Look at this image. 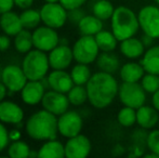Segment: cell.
Wrapping results in <instances>:
<instances>
[{"label":"cell","instance_id":"6da1fadb","mask_svg":"<svg viewBox=\"0 0 159 158\" xmlns=\"http://www.w3.org/2000/svg\"><path fill=\"white\" fill-rule=\"evenodd\" d=\"M86 88L89 104L96 110H105L117 99L119 82L115 75L98 70L92 74Z\"/></svg>","mask_w":159,"mask_h":158},{"label":"cell","instance_id":"7a4b0ae2","mask_svg":"<svg viewBox=\"0 0 159 158\" xmlns=\"http://www.w3.org/2000/svg\"><path fill=\"white\" fill-rule=\"evenodd\" d=\"M25 131L30 139L36 141L57 139L59 134L57 116L44 108L37 111L26 120Z\"/></svg>","mask_w":159,"mask_h":158},{"label":"cell","instance_id":"3957f363","mask_svg":"<svg viewBox=\"0 0 159 158\" xmlns=\"http://www.w3.org/2000/svg\"><path fill=\"white\" fill-rule=\"evenodd\" d=\"M111 30L119 41L136 36L140 30L138 13L126 6L115 8L111 17Z\"/></svg>","mask_w":159,"mask_h":158},{"label":"cell","instance_id":"277c9868","mask_svg":"<svg viewBox=\"0 0 159 158\" xmlns=\"http://www.w3.org/2000/svg\"><path fill=\"white\" fill-rule=\"evenodd\" d=\"M21 66L28 80L43 79L51 68L48 53L38 49H33L24 55Z\"/></svg>","mask_w":159,"mask_h":158},{"label":"cell","instance_id":"5b68a950","mask_svg":"<svg viewBox=\"0 0 159 158\" xmlns=\"http://www.w3.org/2000/svg\"><path fill=\"white\" fill-rule=\"evenodd\" d=\"M71 49L76 63L88 64V65L95 63L101 52L94 36H86V35H81V37L76 40Z\"/></svg>","mask_w":159,"mask_h":158},{"label":"cell","instance_id":"8992f818","mask_svg":"<svg viewBox=\"0 0 159 158\" xmlns=\"http://www.w3.org/2000/svg\"><path fill=\"white\" fill-rule=\"evenodd\" d=\"M117 97L124 106H129L138 110L139 107L146 104L147 93L145 92L140 82L122 81L119 84Z\"/></svg>","mask_w":159,"mask_h":158},{"label":"cell","instance_id":"52a82bcc","mask_svg":"<svg viewBox=\"0 0 159 158\" xmlns=\"http://www.w3.org/2000/svg\"><path fill=\"white\" fill-rule=\"evenodd\" d=\"M43 25L54 29L62 28L68 21V11L60 2H46L40 9Z\"/></svg>","mask_w":159,"mask_h":158},{"label":"cell","instance_id":"ba28073f","mask_svg":"<svg viewBox=\"0 0 159 158\" xmlns=\"http://www.w3.org/2000/svg\"><path fill=\"white\" fill-rule=\"evenodd\" d=\"M138 17L143 34L159 39V6H144L138 12Z\"/></svg>","mask_w":159,"mask_h":158},{"label":"cell","instance_id":"9c48e42d","mask_svg":"<svg viewBox=\"0 0 159 158\" xmlns=\"http://www.w3.org/2000/svg\"><path fill=\"white\" fill-rule=\"evenodd\" d=\"M84 128V118L77 111H66L57 117L59 134L65 139H69L81 133Z\"/></svg>","mask_w":159,"mask_h":158},{"label":"cell","instance_id":"30bf717a","mask_svg":"<svg viewBox=\"0 0 159 158\" xmlns=\"http://www.w3.org/2000/svg\"><path fill=\"white\" fill-rule=\"evenodd\" d=\"M60 38L57 29L47 25L38 26L33 30L34 48L49 53L60 43Z\"/></svg>","mask_w":159,"mask_h":158},{"label":"cell","instance_id":"8fae6325","mask_svg":"<svg viewBox=\"0 0 159 158\" xmlns=\"http://www.w3.org/2000/svg\"><path fill=\"white\" fill-rule=\"evenodd\" d=\"M1 81L8 88L9 92H21L26 82L28 81L22 66L16 64H9L2 68Z\"/></svg>","mask_w":159,"mask_h":158},{"label":"cell","instance_id":"7c38bea8","mask_svg":"<svg viewBox=\"0 0 159 158\" xmlns=\"http://www.w3.org/2000/svg\"><path fill=\"white\" fill-rule=\"evenodd\" d=\"M64 145L66 158H86L92 151L90 139L82 133L67 139Z\"/></svg>","mask_w":159,"mask_h":158},{"label":"cell","instance_id":"4fadbf2b","mask_svg":"<svg viewBox=\"0 0 159 158\" xmlns=\"http://www.w3.org/2000/svg\"><path fill=\"white\" fill-rule=\"evenodd\" d=\"M41 105L42 108L59 117L60 115L64 114L66 111H68L70 103H69L66 93L57 92V91L50 89L44 93L43 99L41 101Z\"/></svg>","mask_w":159,"mask_h":158},{"label":"cell","instance_id":"5bb4252c","mask_svg":"<svg viewBox=\"0 0 159 158\" xmlns=\"http://www.w3.org/2000/svg\"><path fill=\"white\" fill-rule=\"evenodd\" d=\"M49 63L52 70H67L74 60L73 49L68 44L59 43L48 53Z\"/></svg>","mask_w":159,"mask_h":158},{"label":"cell","instance_id":"9a60e30c","mask_svg":"<svg viewBox=\"0 0 159 158\" xmlns=\"http://www.w3.org/2000/svg\"><path fill=\"white\" fill-rule=\"evenodd\" d=\"M46 88L42 80H28L20 92L23 103L30 106L41 103L46 93Z\"/></svg>","mask_w":159,"mask_h":158},{"label":"cell","instance_id":"2e32d148","mask_svg":"<svg viewBox=\"0 0 159 158\" xmlns=\"http://www.w3.org/2000/svg\"><path fill=\"white\" fill-rule=\"evenodd\" d=\"M25 113L17 103L8 100L0 102V121L3 124L19 126L24 120Z\"/></svg>","mask_w":159,"mask_h":158},{"label":"cell","instance_id":"e0dca14e","mask_svg":"<svg viewBox=\"0 0 159 158\" xmlns=\"http://www.w3.org/2000/svg\"><path fill=\"white\" fill-rule=\"evenodd\" d=\"M47 80L50 89L66 94L75 84L70 73L66 72V70H52L47 76Z\"/></svg>","mask_w":159,"mask_h":158},{"label":"cell","instance_id":"ac0fdd59","mask_svg":"<svg viewBox=\"0 0 159 158\" xmlns=\"http://www.w3.org/2000/svg\"><path fill=\"white\" fill-rule=\"evenodd\" d=\"M118 49H119L120 54L128 60L141 59L146 50L141 38H138L135 36L119 41Z\"/></svg>","mask_w":159,"mask_h":158},{"label":"cell","instance_id":"d6986e66","mask_svg":"<svg viewBox=\"0 0 159 158\" xmlns=\"http://www.w3.org/2000/svg\"><path fill=\"white\" fill-rule=\"evenodd\" d=\"M158 121L159 112L153 105L144 104L136 110V124L140 128L149 131L158 127Z\"/></svg>","mask_w":159,"mask_h":158},{"label":"cell","instance_id":"ffe728a7","mask_svg":"<svg viewBox=\"0 0 159 158\" xmlns=\"http://www.w3.org/2000/svg\"><path fill=\"white\" fill-rule=\"evenodd\" d=\"M119 78L124 82H140L145 74V70L140 62L130 60L119 68Z\"/></svg>","mask_w":159,"mask_h":158},{"label":"cell","instance_id":"44dd1931","mask_svg":"<svg viewBox=\"0 0 159 158\" xmlns=\"http://www.w3.org/2000/svg\"><path fill=\"white\" fill-rule=\"evenodd\" d=\"M95 65L98 70L108 74L115 75L119 72V68L121 66V62L115 51L111 52H100L98 59L95 61Z\"/></svg>","mask_w":159,"mask_h":158},{"label":"cell","instance_id":"7402d4cb","mask_svg":"<svg viewBox=\"0 0 159 158\" xmlns=\"http://www.w3.org/2000/svg\"><path fill=\"white\" fill-rule=\"evenodd\" d=\"M0 26L2 32L10 37H14L24 28L20 14L12 10L0 15Z\"/></svg>","mask_w":159,"mask_h":158},{"label":"cell","instance_id":"603a6c76","mask_svg":"<svg viewBox=\"0 0 159 158\" xmlns=\"http://www.w3.org/2000/svg\"><path fill=\"white\" fill-rule=\"evenodd\" d=\"M140 63L144 67L145 73L159 75V44H154L145 50Z\"/></svg>","mask_w":159,"mask_h":158},{"label":"cell","instance_id":"cb8c5ba5","mask_svg":"<svg viewBox=\"0 0 159 158\" xmlns=\"http://www.w3.org/2000/svg\"><path fill=\"white\" fill-rule=\"evenodd\" d=\"M77 26L80 35L95 36L98 33L104 29V22L96 17L94 14H86Z\"/></svg>","mask_w":159,"mask_h":158},{"label":"cell","instance_id":"d4e9b609","mask_svg":"<svg viewBox=\"0 0 159 158\" xmlns=\"http://www.w3.org/2000/svg\"><path fill=\"white\" fill-rule=\"evenodd\" d=\"M65 145L57 139L48 140L38 150V158H64Z\"/></svg>","mask_w":159,"mask_h":158},{"label":"cell","instance_id":"484cf974","mask_svg":"<svg viewBox=\"0 0 159 158\" xmlns=\"http://www.w3.org/2000/svg\"><path fill=\"white\" fill-rule=\"evenodd\" d=\"M101 52H111L119 46V40L116 38L111 30L102 29L94 36Z\"/></svg>","mask_w":159,"mask_h":158},{"label":"cell","instance_id":"4316f807","mask_svg":"<svg viewBox=\"0 0 159 158\" xmlns=\"http://www.w3.org/2000/svg\"><path fill=\"white\" fill-rule=\"evenodd\" d=\"M13 44H14V48L17 52L22 53V54H26L34 48L33 33L30 29L23 28L19 34L14 36Z\"/></svg>","mask_w":159,"mask_h":158},{"label":"cell","instance_id":"83f0119b","mask_svg":"<svg viewBox=\"0 0 159 158\" xmlns=\"http://www.w3.org/2000/svg\"><path fill=\"white\" fill-rule=\"evenodd\" d=\"M70 76L75 84L86 86L87 82L92 76V72H91V68L89 67L88 64L76 63L70 70Z\"/></svg>","mask_w":159,"mask_h":158},{"label":"cell","instance_id":"f1b7e54d","mask_svg":"<svg viewBox=\"0 0 159 158\" xmlns=\"http://www.w3.org/2000/svg\"><path fill=\"white\" fill-rule=\"evenodd\" d=\"M21 17L22 24L23 27L26 29H35L38 26H40L41 23V14H40V10H36V9H25L22 11V13L20 14Z\"/></svg>","mask_w":159,"mask_h":158},{"label":"cell","instance_id":"f546056e","mask_svg":"<svg viewBox=\"0 0 159 158\" xmlns=\"http://www.w3.org/2000/svg\"><path fill=\"white\" fill-rule=\"evenodd\" d=\"M115 11V7L109 0H96L92 6V14L103 22L111 20Z\"/></svg>","mask_w":159,"mask_h":158},{"label":"cell","instance_id":"4dcf8cb0","mask_svg":"<svg viewBox=\"0 0 159 158\" xmlns=\"http://www.w3.org/2000/svg\"><path fill=\"white\" fill-rule=\"evenodd\" d=\"M117 124L122 128H132L136 124V110L135 108L124 106L117 113Z\"/></svg>","mask_w":159,"mask_h":158},{"label":"cell","instance_id":"1f68e13d","mask_svg":"<svg viewBox=\"0 0 159 158\" xmlns=\"http://www.w3.org/2000/svg\"><path fill=\"white\" fill-rule=\"evenodd\" d=\"M30 147L25 141L17 140V141L10 142L7 152L10 158H30Z\"/></svg>","mask_w":159,"mask_h":158},{"label":"cell","instance_id":"d6a6232c","mask_svg":"<svg viewBox=\"0 0 159 158\" xmlns=\"http://www.w3.org/2000/svg\"><path fill=\"white\" fill-rule=\"evenodd\" d=\"M69 103L73 106H82L88 102V92L86 86L74 84L73 88L67 92Z\"/></svg>","mask_w":159,"mask_h":158},{"label":"cell","instance_id":"836d02e7","mask_svg":"<svg viewBox=\"0 0 159 158\" xmlns=\"http://www.w3.org/2000/svg\"><path fill=\"white\" fill-rule=\"evenodd\" d=\"M140 84L147 94H153L159 89V77L158 75L145 73Z\"/></svg>","mask_w":159,"mask_h":158},{"label":"cell","instance_id":"e575fe53","mask_svg":"<svg viewBox=\"0 0 159 158\" xmlns=\"http://www.w3.org/2000/svg\"><path fill=\"white\" fill-rule=\"evenodd\" d=\"M146 148L147 151L159 156V128H154L148 131Z\"/></svg>","mask_w":159,"mask_h":158},{"label":"cell","instance_id":"d590c367","mask_svg":"<svg viewBox=\"0 0 159 158\" xmlns=\"http://www.w3.org/2000/svg\"><path fill=\"white\" fill-rule=\"evenodd\" d=\"M147 135H148V130H145V129L139 127V129H136L131 135L132 144H136V145L146 147Z\"/></svg>","mask_w":159,"mask_h":158},{"label":"cell","instance_id":"8d00e7d4","mask_svg":"<svg viewBox=\"0 0 159 158\" xmlns=\"http://www.w3.org/2000/svg\"><path fill=\"white\" fill-rule=\"evenodd\" d=\"M10 137H9V130L7 129L6 124L0 121V153L7 150L10 144Z\"/></svg>","mask_w":159,"mask_h":158},{"label":"cell","instance_id":"74e56055","mask_svg":"<svg viewBox=\"0 0 159 158\" xmlns=\"http://www.w3.org/2000/svg\"><path fill=\"white\" fill-rule=\"evenodd\" d=\"M84 15H86V13L82 10V8L70 10L68 11V22H70L71 24H75V25H78V23L81 21V19Z\"/></svg>","mask_w":159,"mask_h":158},{"label":"cell","instance_id":"f35d334b","mask_svg":"<svg viewBox=\"0 0 159 158\" xmlns=\"http://www.w3.org/2000/svg\"><path fill=\"white\" fill-rule=\"evenodd\" d=\"M86 2H87V0H60V3H61L67 11H70V10L78 9V8H82V6H84Z\"/></svg>","mask_w":159,"mask_h":158},{"label":"cell","instance_id":"ab89813d","mask_svg":"<svg viewBox=\"0 0 159 158\" xmlns=\"http://www.w3.org/2000/svg\"><path fill=\"white\" fill-rule=\"evenodd\" d=\"M145 150H147L146 147L144 146H140V145H136V144H132L130 146V148L127 151L128 152V156L129 157H141V156H144L145 154Z\"/></svg>","mask_w":159,"mask_h":158},{"label":"cell","instance_id":"60d3db41","mask_svg":"<svg viewBox=\"0 0 159 158\" xmlns=\"http://www.w3.org/2000/svg\"><path fill=\"white\" fill-rule=\"evenodd\" d=\"M14 6V0H0V15L11 11Z\"/></svg>","mask_w":159,"mask_h":158},{"label":"cell","instance_id":"b9f144b4","mask_svg":"<svg viewBox=\"0 0 159 158\" xmlns=\"http://www.w3.org/2000/svg\"><path fill=\"white\" fill-rule=\"evenodd\" d=\"M11 47V39L8 35H0V52L9 50Z\"/></svg>","mask_w":159,"mask_h":158},{"label":"cell","instance_id":"7bdbcfd3","mask_svg":"<svg viewBox=\"0 0 159 158\" xmlns=\"http://www.w3.org/2000/svg\"><path fill=\"white\" fill-rule=\"evenodd\" d=\"M14 4L19 9L25 10V9L32 8L34 4V0H14Z\"/></svg>","mask_w":159,"mask_h":158},{"label":"cell","instance_id":"ee69618b","mask_svg":"<svg viewBox=\"0 0 159 158\" xmlns=\"http://www.w3.org/2000/svg\"><path fill=\"white\" fill-rule=\"evenodd\" d=\"M126 152H127L126 147L122 146L121 144H119V143L115 144V145L113 146V148H111V155H113V156H121V155H124Z\"/></svg>","mask_w":159,"mask_h":158},{"label":"cell","instance_id":"f6af8a7d","mask_svg":"<svg viewBox=\"0 0 159 158\" xmlns=\"http://www.w3.org/2000/svg\"><path fill=\"white\" fill-rule=\"evenodd\" d=\"M141 40H142V42L144 43L145 48L147 49V48H149V47L154 46V44L156 43V40L157 39H155L152 36H148V35H146V34H143V36L141 37Z\"/></svg>","mask_w":159,"mask_h":158},{"label":"cell","instance_id":"bcb514c9","mask_svg":"<svg viewBox=\"0 0 159 158\" xmlns=\"http://www.w3.org/2000/svg\"><path fill=\"white\" fill-rule=\"evenodd\" d=\"M9 137H10V141H17V140H21L22 133L17 129H13V130L9 131Z\"/></svg>","mask_w":159,"mask_h":158},{"label":"cell","instance_id":"7dc6e473","mask_svg":"<svg viewBox=\"0 0 159 158\" xmlns=\"http://www.w3.org/2000/svg\"><path fill=\"white\" fill-rule=\"evenodd\" d=\"M152 105L159 112V89L152 94Z\"/></svg>","mask_w":159,"mask_h":158},{"label":"cell","instance_id":"c3c4849f","mask_svg":"<svg viewBox=\"0 0 159 158\" xmlns=\"http://www.w3.org/2000/svg\"><path fill=\"white\" fill-rule=\"evenodd\" d=\"M8 92H9L8 88H7V87L4 86L3 82H2L1 80H0V102H2L4 99H6V97H7V94H8Z\"/></svg>","mask_w":159,"mask_h":158},{"label":"cell","instance_id":"681fc988","mask_svg":"<svg viewBox=\"0 0 159 158\" xmlns=\"http://www.w3.org/2000/svg\"><path fill=\"white\" fill-rule=\"evenodd\" d=\"M46 2H60V0H44Z\"/></svg>","mask_w":159,"mask_h":158},{"label":"cell","instance_id":"f907efd6","mask_svg":"<svg viewBox=\"0 0 159 158\" xmlns=\"http://www.w3.org/2000/svg\"><path fill=\"white\" fill-rule=\"evenodd\" d=\"M3 68V67H2ZM2 68L0 67V80H1V75H2Z\"/></svg>","mask_w":159,"mask_h":158},{"label":"cell","instance_id":"816d5d0a","mask_svg":"<svg viewBox=\"0 0 159 158\" xmlns=\"http://www.w3.org/2000/svg\"><path fill=\"white\" fill-rule=\"evenodd\" d=\"M154 1H155V3L157 4V6H159V0H154Z\"/></svg>","mask_w":159,"mask_h":158},{"label":"cell","instance_id":"f5cc1de1","mask_svg":"<svg viewBox=\"0 0 159 158\" xmlns=\"http://www.w3.org/2000/svg\"><path fill=\"white\" fill-rule=\"evenodd\" d=\"M158 128H159V121H158Z\"/></svg>","mask_w":159,"mask_h":158},{"label":"cell","instance_id":"db71d44e","mask_svg":"<svg viewBox=\"0 0 159 158\" xmlns=\"http://www.w3.org/2000/svg\"><path fill=\"white\" fill-rule=\"evenodd\" d=\"M0 30H1V26H0Z\"/></svg>","mask_w":159,"mask_h":158},{"label":"cell","instance_id":"11a10c76","mask_svg":"<svg viewBox=\"0 0 159 158\" xmlns=\"http://www.w3.org/2000/svg\"><path fill=\"white\" fill-rule=\"evenodd\" d=\"M158 77H159V75H158Z\"/></svg>","mask_w":159,"mask_h":158}]
</instances>
